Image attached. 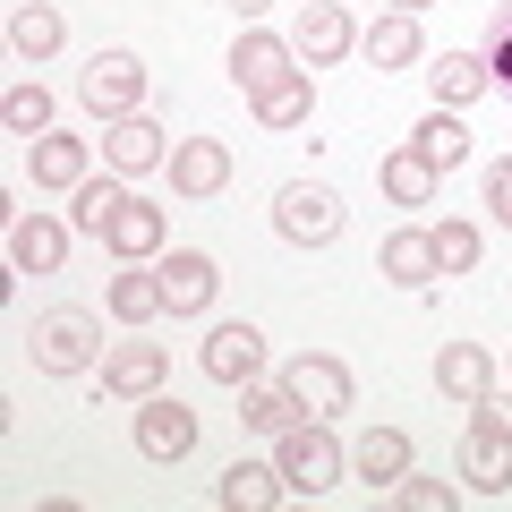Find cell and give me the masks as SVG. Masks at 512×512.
<instances>
[{
	"mask_svg": "<svg viewBox=\"0 0 512 512\" xmlns=\"http://www.w3.org/2000/svg\"><path fill=\"white\" fill-rule=\"evenodd\" d=\"M77 103L94 120H120V111H146V60L137 52H94L77 69Z\"/></svg>",
	"mask_w": 512,
	"mask_h": 512,
	"instance_id": "cell-4",
	"label": "cell"
},
{
	"mask_svg": "<svg viewBox=\"0 0 512 512\" xmlns=\"http://www.w3.org/2000/svg\"><path fill=\"white\" fill-rule=\"evenodd\" d=\"M487 384H495V359L478 342H444L436 350V393H444V402H478Z\"/></svg>",
	"mask_w": 512,
	"mask_h": 512,
	"instance_id": "cell-20",
	"label": "cell"
},
{
	"mask_svg": "<svg viewBox=\"0 0 512 512\" xmlns=\"http://www.w3.org/2000/svg\"><path fill=\"white\" fill-rule=\"evenodd\" d=\"M427 86H436L444 111H461V103H478V94L495 86V69H487V52H444L436 69H427Z\"/></svg>",
	"mask_w": 512,
	"mask_h": 512,
	"instance_id": "cell-22",
	"label": "cell"
},
{
	"mask_svg": "<svg viewBox=\"0 0 512 512\" xmlns=\"http://www.w3.org/2000/svg\"><path fill=\"white\" fill-rule=\"evenodd\" d=\"M154 274H163L171 316H205V308H214V291H222V274H214V256H205V248H171Z\"/></svg>",
	"mask_w": 512,
	"mask_h": 512,
	"instance_id": "cell-14",
	"label": "cell"
},
{
	"mask_svg": "<svg viewBox=\"0 0 512 512\" xmlns=\"http://www.w3.org/2000/svg\"><path fill=\"white\" fill-rule=\"evenodd\" d=\"M197 367L214 384H239V393H248V384L265 376V333H256V325H214L205 350H197Z\"/></svg>",
	"mask_w": 512,
	"mask_h": 512,
	"instance_id": "cell-10",
	"label": "cell"
},
{
	"mask_svg": "<svg viewBox=\"0 0 512 512\" xmlns=\"http://www.w3.org/2000/svg\"><path fill=\"white\" fill-rule=\"evenodd\" d=\"M410 146H419L436 171H461V163H470V128H461V111H444V103H436L419 128H410Z\"/></svg>",
	"mask_w": 512,
	"mask_h": 512,
	"instance_id": "cell-28",
	"label": "cell"
},
{
	"mask_svg": "<svg viewBox=\"0 0 512 512\" xmlns=\"http://www.w3.org/2000/svg\"><path fill=\"white\" fill-rule=\"evenodd\" d=\"M359 52H367V69H410V60H419V18H410V9L376 18V26L359 35Z\"/></svg>",
	"mask_w": 512,
	"mask_h": 512,
	"instance_id": "cell-27",
	"label": "cell"
},
{
	"mask_svg": "<svg viewBox=\"0 0 512 512\" xmlns=\"http://www.w3.org/2000/svg\"><path fill=\"white\" fill-rule=\"evenodd\" d=\"M214 504L222 512H274V504H291V487H282L274 461H231L222 487H214Z\"/></svg>",
	"mask_w": 512,
	"mask_h": 512,
	"instance_id": "cell-16",
	"label": "cell"
},
{
	"mask_svg": "<svg viewBox=\"0 0 512 512\" xmlns=\"http://www.w3.org/2000/svg\"><path fill=\"white\" fill-rule=\"evenodd\" d=\"M350 43H359V26L342 18V0H308V9H299V26H291V52L308 60V69H333Z\"/></svg>",
	"mask_w": 512,
	"mask_h": 512,
	"instance_id": "cell-13",
	"label": "cell"
},
{
	"mask_svg": "<svg viewBox=\"0 0 512 512\" xmlns=\"http://www.w3.org/2000/svg\"><path fill=\"white\" fill-rule=\"evenodd\" d=\"M231 9H239V18H248V26H256V18H265V9H274V0H231Z\"/></svg>",
	"mask_w": 512,
	"mask_h": 512,
	"instance_id": "cell-36",
	"label": "cell"
},
{
	"mask_svg": "<svg viewBox=\"0 0 512 512\" xmlns=\"http://www.w3.org/2000/svg\"><path fill=\"white\" fill-rule=\"evenodd\" d=\"M120 205H128V180H120V171H111V180H77V188H69V231L103 239Z\"/></svg>",
	"mask_w": 512,
	"mask_h": 512,
	"instance_id": "cell-26",
	"label": "cell"
},
{
	"mask_svg": "<svg viewBox=\"0 0 512 512\" xmlns=\"http://www.w3.org/2000/svg\"><path fill=\"white\" fill-rule=\"evenodd\" d=\"M282 384H291V402L308 410V419H342L350 410V367L325 359V350H299V359L282 367Z\"/></svg>",
	"mask_w": 512,
	"mask_h": 512,
	"instance_id": "cell-7",
	"label": "cell"
},
{
	"mask_svg": "<svg viewBox=\"0 0 512 512\" xmlns=\"http://www.w3.org/2000/svg\"><path fill=\"white\" fill-rule=\"evenodd\" d=\"M274 470H282V487H291V495H325V487H342L350 453L333 444V419H299V427H282V436H274Z\"/></svg>",
	"mask_w": 512,
	"mask_h": 512,
	"instance_id": "cell-1",
	"label": "cell"
},
{
	"mask_svg": "<svg viewBox=\"0 0 512 512\" xmlns=\"http://www.w3.org/2000/svg\"><path fill=\"white\" fill-rule=\"evenodd\" d=\"M274 231L291 239V248H333V239H342V197H333L325 180H282L274 188Z\"/></svg>",
	"mask_w": 512,
	"mask_h": 512,
	"instance_id": "cell-3",
	"label": "cell"
},
{
	"mask_svg": "<svg viewBox=\"0 0 512 512\" xmlns=\"http://www.w3.org/2000/svg\"><path fill=\"white\" fill-rule=\"evenodd\" d=\"M376 180H384V197H393V205H436L444 171L427 163L419 146H393V154H384V171H376Z\"/></svg>",
	"mask_w": 512,
	"mask_h": 512,
	"instance_id": "cell-21",
	"label": "cell"
},
{
	"mask_svg": "<svg viewBox=\"0 0 512 512\" xmlns=\"http://www.w3.org/2000/svg\"><path fill=\"white\" fill-rule=\"evenodd\" d=\"M137 453L146 461H188L197 453V410L180 393H146L137 402Z\"/></svg>",
	"mask_w": 512,
	"mask_h": 512,
	"instance_id": "cell-5",
	"label": "cell"
},
{
	"mask_svg": "<svg viewBox=\"0 0 512 512\" xmlns=\"http://www.w3.org/2000/svg\"><path fill=\"white\" fill-rule=\"evenodd\" d=\"M239 419H248L256 436H282V427H299L308 410L291 402V384H265V376H256V384H248V402H239Z\"/></svg>",
	"mask_w": 512,
	"mask_h": 512,
	"instance_id": "cell-29",
	"label": "cell"
},
{
	"mask_svg": "<svg viewBox=\"0 0 512 512\" xmlns=\"http://www.w3.org/2000/svg\"><path fill=\"white\" fill-rule=\"evenodd\" d=\"M222 188H231V146H222V137H180V146H171V197L205 205V197H222Z\"/></svg>",
	"mask_w": 512,
	"mask_h": 512,
	"instance_id": "cell-8",
	"label": "cell"
},
{
	"mask_svg": "<svg viewBox=\"0 0 512 512\" xmlns=\"http://www.w3.org/2000/svg\"><path fill=\"white\" fill-rule=\"evenodd\" d=\"M60 43H69V26H60L52 0H26V9H9V52H18V60H52Z\"/></svg>",
	"mask_w": 512,
	"mask_h": 512,
	"instance_id": "cell-25",
	"label": "cell"
},
{
	"mask_svg": "<svg viewBox=\"0 0 512 512\" xmlns=\"http://www.w3.org/2000/svg\"><path fill=\"white\" fill-rule=\"evenodd\" d=\"M393 9H410V18H419V9H427V0H393Z\"/></svg>",
	"mask_w": 512,
	"mask_h": 512,
	"instance_id": "cell-37",
	"label": "cell"
},
{
	"mask_svg": "<svg viewBox=\"0 0 512 512\" xmlns=\"http://www.w3.org/2000/svg\"><path fill=\"white\" fill-rule=\"evenodd\" d=\"M461 487L470 495H512V436L470 427V444H461Z\"/></svg>",
	"mask_w": 512,
	"mask_h": 512,
	"instance_id": "cell-19",
	"label": "cell"
},
{
	"mask_svg": "<svg viewBox=\"0 0 512 512\" xmlns=\"http://www.w3.org/2000/svg\"><path fill=\"white\" fill-rule=\"evenodd\" d=\"M308 111H316V86H308V69L256 94V120H265V128H308Z\"/></svg>",
	"mask_w": 512,
	"mask_h": 512,
	"instance_id": "cell-30",
	"label": "cell"
},
{
	"mask_svg": "<svg viewBox=\"0 0 512 512\" xmlns=\"http://www.w3.org/2000/svg\"><path fill=\"white\" fill-rule=\"evenodd\" d=\"M487 214H495V222L512 231V154H504V163L487 171Z\"/></svg>",
	"mask_w": 512,
	"mask_h": 512,
	"instance_id": "cell-35",
	"label": "cell"
},
{
	"mask_svg": "<svg viewBox=\"0 0 512 512\" xmlns=\"http://www.w3.org/2000/svg\"><path fill=\"white\" fill-rule=\"evenodd\" d=\"M470 410H478L470 427H487V436H512V393H504V384H487V393H478Z\"/></svg>",
	"mask_w": 512,
	"mask_h": 512,
	"instance_id": "cell-34",
	"label": "cell"
},
{
	"mask_svg": "<svg viewBox=\"0 0 512 512\" xmlns=\"http://www.w3.org/2000/svg\"><path fill=\"white\" fill-rule=\"evenodd\" d=\"M231 77H239V94H265V86H282V77H299V52L282 35H265V26H239V43H231Z\"/></svg>",
	"mask_w": 512,
	"mask_h": 512,
	"instance_id": "cell-9",
	"label": "cell"
},
{
	"mask_svg": "<svg viewBox=\"0 0 512 512\" xmlns=\"http://www.w3.org/2000/svg\"><path fill=\"white\" fill-rule=\"evenodd\" d=\"M350 470H359L367 487H393V478L410 470V436L402 427H367V436L350 444Z\"/></svg>",
	"mask_w": 512,
	"mask_h": 512,
	"instance_id": "cell-23",
	"label": "cell"
},
{
	"mask_svg": "<svg viewBox=\"0 0 512 512\" xmlns=\"http://www.w3.org/2000/svg\"><path fill=\"white\" fill-rule=\"evenodd\" d=\"M0 120H9V137H43V128H52V94L43 86H9L0 94Z\"/></svg>",
	"mask_w": 512,
	"mask_h": 512,
	"instance_id": "cell-31",
	"label": "cell"
},
{
	"mask_svg": "<svg viewBox=\"0 0 512 512\" xmlns=\"http://www.w3.org/2000/svg\"><path fill=\"white\" fill-rule=\"evenodd\" d=\"M111 316H120V325H154V316H171L163 274H154V265H128V274H111Z\"/></svg>",
	"mask_w": 512,
	"mask_h": 512,
	"instance_id": "cell-24",
	"label": "cell"
},
{
	"mask_svg": "<svg viewBox=\"0 0 512 512\" xmlns=\"http://www.w3.org/2000/svg\"><path fill=\"white\" fill-rule=\"evenodd\" d=\"M26 350H35L43 376H86V367H103V325L86 308H43L35 333H26Z\"/></svg>",
	"mask_w": 512,
	"mask_h": 512,
	"instance_id": "cell-2",
	"label": "cell"
},
{
	"mask_svg": "<svg viewBox=\"0 0 512 512\" xmlns=\"http://www.w3.org/2000/svg\"><path fill=\"white\" fill-rule=\"evenodd\" d=\"M427 239H436V265H444V274H470L478 248H487V239H478V222H436Z\"/></svg>",
	"mask_w": 512,
	"mask_h": 512,
	"instance_id": "cell-32",
	"label": "cell"
},
{
	"mask_svg": "<svg viewBox=\"0 0 512 512\" xmlns=\"http://www.w3.org/2000/svg\"><path fill=\"white\" fill-rule=\"evenodd\" d=\"M163 239H171V214H163V205H146V197H137V188H128V205H120V214H111L103 248L120 256V265H154V256H163Z\"/></svg>",
	"mask_w": 512,
	"mask_h": 512,
	"instance_id": "cell-11",
	"label": "cell"
},
{
	"mask_svg": "<svg viewBox=\"0 0 512 512\" xmlns=\"http://www.w3.org/2000/svg\"><path fill=\"white\" fill-rule=\"evenodd\" d=\"M163 384H171V350H163V342H120V350H103V393L146 402V393H163Z\"/></svg>",
	"mask_w": 512,
	"mask_h": 512,
	"instance_id": "cell-12",
	"label": "cell"
},
{
	"mask_svg": "<svg viewBox=\"0 0 512 512\" xmlns=\"http://www.w3.org/2000/svg\"><path fill=\"white\" fill-rule=\"evenodd\" d=\"M26 171H35V188H77V180H94V171H86V137H60V128L26 137Z\"/></svg>",
	"mask_w": 512,
	"mask_h": 512,
	"instance_id": "cell-18",
	"label": "cell"
},
{
	"mask_svg": "<svg viewBox=\"0 0 512 512\" xmlns=\"http://www.w3.org/2000/svg\"><path fill=\"white\" fill-rule=\"evenodd\" d=\"M103 163L120 171V180H146V171L171 163V137L146 120V111H120V120H103Z\"/></svg>",
	"mask_w": 512,
	"mask_h": 512,
	"instance_id": "cell-6",
	"label": "cell"
},
{
	"mask_svg": "<svg viewBox=\"0 0 512 512\" xmlns=\"http://www.w3.org/2000/svg\"><path fill=\"white\" fill-rule=\"evenodd\" d=\"M9 265H18V274H60V265H69V222L18 214L9 222Z\"/></svg>",
	"mask_w": 512,
	"mask_h": 512,
	"instance_id": "cell-15",
	"label": "cell"
},
{
	"mask_svg": "<svg viewBox=\"0 0 512 512\" xmlns=\"http://www.w3.org/2000/svg\"><path fill=\"white\" fill-rule=\"evenodd\" d=\"M393 504H402V512H453L461 504V495H453V478H393Z\"/></svg>",
	"mask_w": 512,
	"mask_h": 512,
	"instance_id": "cell-33",
	"label": "cell"
},
{
	"mask_svg": "<svg viewBox=\"0 0 512 512\" xmlns=\"http://www.w3.org/2000/svg\"><path fill=\"white\" fill-rule=\"evenodd\" d=\"M376 265H384V282H402V291H436V282H444V265H436V239H427L419 222L384 239V256H376Z\"/></svg>",
	"mask_w": 512,
	"mask_h": 512,
	"instance_id": "cell-17",
	"label": "cell"
}]
</instances>
